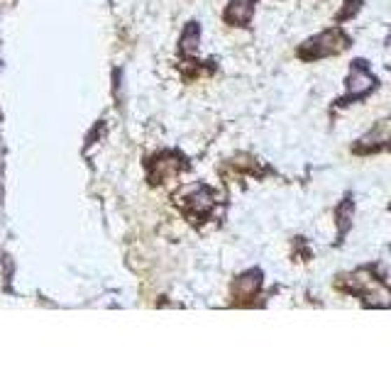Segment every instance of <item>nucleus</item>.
<instances>
[{
	"label": "nucleus",
	"mask_w": 391,
	"mask_h": 366,
	"mask_svg": "<svg viewBox=\"0 0 391 366\" xmlns=\"http://www.w3.org/2000/svg\"><path fill=\"white\" fill-rule=\"evenodd\" d=\"M350 93L348 98H362L364 93H369L374 88V76L367 71V66H364V62H357L352 66V73H350V83H348Z\"/></svg>",
	"instance_id": "nucleus-1"
},
{
	"label": "nucleus",
	"mask_w": 391,
	"mask_h": 366,
	"mask_svg": "<svg viewBox=\"0 0 391 366\" xmlns=\"http://www.w3.org/2000/svg\"><path fill=\"white\" fill-rule=\"evenodd\" d=\"M252 5L254 0H233L230 3V10H228V20L230 22H247L249 15H252Z\"/></svg>",
	"instance_id": "nucleus-2"
}]
</instances>
